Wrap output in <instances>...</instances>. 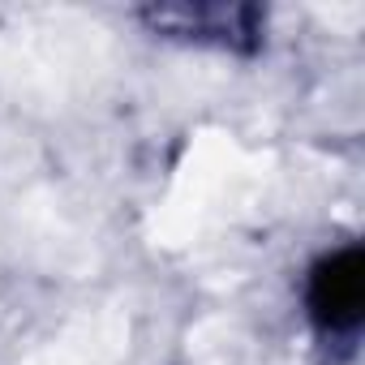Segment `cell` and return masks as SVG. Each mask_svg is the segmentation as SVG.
Returning <instances> with one entry per match:
<instances>
[{"mask_svg": "<svg viewBox=\"0 0 365 365\" xmlns=\"http://www.w3.org/2000/svg\"><path fill=\"white\" fill-rule=\"evenodd\" d=\"M146 31L176 39V43H198V48H220V52H258L267 39V14L258 5H150L138 14Z\"/></svg>", "mask_w": 365, "mask_h": 365, "instance_id": "6da1fadb", "label": "cell"}, {"mask_svg": "<svg viewBox=\"0 0 365 365\" xmlns=\"http://www.w3.org/2000/svg\"><path fill=\"white\" fill-rule=\"evenodd\" d=\"M305 314L322 339L352 344L365 322V254L344 245L322 254L305 279Z\"/></svg>", "mask_w": 365, "mask_h": 365, "instance_id": "7a4b0ae2", "label": "cell"}]
</instances>
